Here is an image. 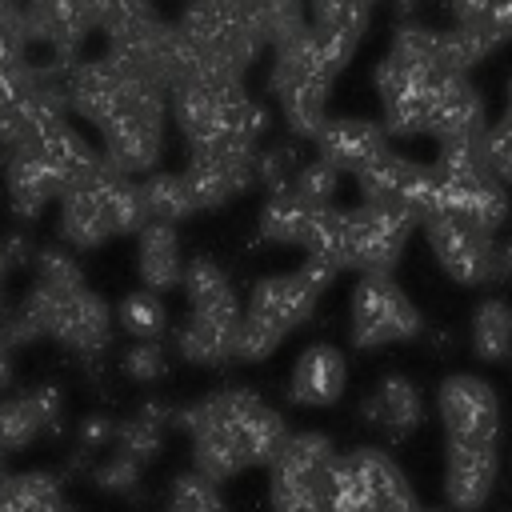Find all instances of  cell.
Returning <instances> with one entry per match:
<instances>
[{
  "label": "cell",
  "mask_w": 512,
  "mask_h": 512,
  "mask_svg": "<svg viewBox=\"0 0 512 512\" xmlns=\"http://www.w3.org/2000/svg\"><path fill=\"white\" fill-rule=\"evenodd\" d=\"M64 488L52 472H8L0 480V512H60Z\"/></svg>",
  "instance_id": "22"
},
{
  "label": "cell",
  "mask_w": 512,
  "mask_h": 512,
  "mask_svg": "<svg viewBox=\"0 0 512 512\" xmlns=\"http://www.w3.org/2000/svg\"><path fill=\"white\" fill-rule=\"evenodd\" d=\"M4 188H8V208L16 220H36L60 196L56 172L32 144H16L4 152Z\"/></svg>",
  "instance_id": "16"
},
{
  "label": "cell",
  "mask_w": 512,
  "mask_h": 512,
  "mask_svg": "<svg viewBox=\"0 0 512 512\" xmlns=\"http://www.w3.org/2000/svg\"><path fill=\"white\" fill-rule=\"evenodd\" d=\"M336 444L328 432L300 428L288 432L280 452L268 460V500L272 512H324L332 492Z\"/></svg>",
  "instance_id": "4"
},
{
  "label": "cell",
  "mask_w": 512,
  "mask_h": 512,
  "mask_svg": "<svg viewBox=\"0 0 512 512\" xmlns=\"http://www.w3.org/2000/svg\"><path fill=\"white\" fill-rule=\"evenodd\" d=\"M8 268H12V264H8V256L0 252V284H4V276H8Z\"/></svg>",
  "instance_id": "36"
},
{
  "label": "cell",
  "mask_w": 512,
  "mask_h": 512,
  "mask_svg": "<svg viewBox=\"0 0 512 512\" xmlns=\"http://www.w3.org/2000/svg\"><path fill=\"white\" fill-rule=\"evenodd\" d=\"M64 428V392L56 384H36L0 396V452H24L40 436Z\"/></svg>",
  "instance_id": "11"
},
{
  "label": "cell",
  "mask_w": 512,
  "mask_h": 512,
  "mask_svg": "<svg viewBox=\"0 0 512 512\" xmlns=\"http://www.w3.org/2000/svg\"><path fill=\"white\" fill-rule=\"evenodd\" d=\"M140 472H144V464H140L136 456H128V452L112 448L100 464H92V468H88V480H92V488H100V492L128 496V492L140 484Z\"/></svg>",
  "instance_id": "28"
},
{
  "label": "cell",
  "mask_w": 512,
  "mask_h": 512,
  "mask_svg": "<svg viewBox=\"0 0 512 512\" xmlns=\"http://www.w3.org/2000/svg\"><path fill=\"white\" fill-rule=\"evenodd\" d=\"M8 312V296H4V284H0V316Z\"/></svg>",
  "instance_id": "37"
},
{
  "label": "cell",
  "mask_w": 512,
  "mask_h": 512,
  "mask_svg": "<svg viewBox=\"0 0 512 512\" xmlns=\"http://www.w3.org/2000/svg\"><path fill=\"white\" fill-rule=\"evenodd\" d=\"M136 276L144 288L152 292H172L180 288L184 276V248H180V232L168 220H148L136 232Z\"/></svg>",
  "instance_id": "18"
},
{
  "label": "cell",
  "mask_w": 512,
  "mask_h": 512,
  "mask_svg": "<svg viewBox=\"0 0 512 512\" xmlns=\"http://www.w3.org/2000/svg\"><path fill=\"white\" fill-rule=\"evenodd\" d=\"M60 512H76V508H72V504H64V508H60Z\"/></svg>",
  "instance_id": "40"
},
{
  "label": "cell",
  "mask_w": 512,
  "mask_h": 512,
  "mask_svg": "<svg viewBox=\"0 0 512 512\" xmlns=\"http://www.w3.org/2000/svg\"><path fill=\"white\" fill-rule=\"evenodd\" d=\"M112 440H116V420L108 412H88L76 424V448L80 452H92L96 456V448H112Z\"/></svg>",
  "instance_id": "33"
},
{
  "label": "cell",
  "mask_w": 512,
  "mask_h": 512,
  "mask_svg": "<svg viewBox=\"0 0 512 512\" xmlns=\"http://www.w3.org/2000/svg\"><path fill=\"white\" fill-rule=\"evenodd\" d=\"M436 416L448 444H500V396L484 376L456 372L436 388Z\"/></svg>",
  "instance_id": "8"
},
{
  "label": "cell",
  "mask_w": 512,
  "mask_h": 512,
  "mask_svg": "<svg viewBox=\"0 0 512 512\" xmlns=\"http://www.w3.org/2000/svg\"><path fill=\"white\" fill-rule=\"evenodd\" d=\"M0 396H4V392H0Z\"/></svg>",
  "instance_id": "41"
},
{
  "label": "cell",
  "mask_w": 512,
  "mask_h": 512,
  "mask_svg": "<svg viewBox=\"0 0 512 512\" xmlns=\"http://www.w3.org/2000/svg\"><path fill=\"white\" fill-rule=\"evenodd\" d=\"M296 168H300V152H296V144H288V140H284V144H272V148H264V152H256V184H264L268 192L292 184Z\"/></svg>",
  "instance_id": "31"
},
{
  "label": "cell",
  "mask_w": 512,
  "mask_h": 512,
  "mask_svg": "<svg viewBox=\"0 0 512 512\" xmlns=\"http://www.w3.org/2000/svg\"><path fill=\"white\" fill-rule=\"evenodd\" d=\"M4 456H8V452H0V480L8 476V464H4Z\"/></svg>",
  "instance_id": "38"
},
{
  "label": "cell",
  "mask_w": 512,
  "mask_h": 512,
  "mask_svg": "<svg viewBox=\"0 0 512 512\" xmlns=\"http://www.w3.org/2000/svg\"><path fill=\"white\" fill-rule=\"evenodd\" d=\"M0 336L12 348L32 344V340H56L68 352L96 360L112 348L116 312L84 280L80 284H48V280L32 276L28 292L16 304H8V312L0 316Z\"/></svg>",
  "instance_id": "2"
},
{
  "label": "cell",
  "mask_w": 512,
  "mask_h": 512,
  "mask_svg": "<svg viewBox=\"0 0 512 512\" xmlns=\"http://www.w3.org/2000/svg\"><path fill=\"white\" fill-rule=\"evenodd\" d=\"M176 428L192 444V468L216 484L268 464L292 432L284 412L240 384L212 388L192 404H176Z\"/></svg>",
  "instance_id": "1"
},
{
  "label": "cell",
  "mask_w": 512,
  "mask_h": 512,
  "mask_svg": "<svg viewBox=\"0 0 512 512\" xmlns=\"http://www.w3.org/2000/svg\"><path fill=\"white\" fill-rule=\"evenodd\" d=\"M164 432H168L164 420H156V416H148V412L136 408L132 416L116 420V440H112V448H120V452L136 456L140 464H148V460L160 456V448H164Z\"/></svg>",
  "instance_id": "25"
},
{
  "label": "cell",
  "mask_w": 512,
  "mask_h": 512,
  "mask_svg": "<svg viewBox=\"0 0 512 512\" xmlns=\"http://www.w3.org/2000/svg\"><path fill=\"white\" fill-rule=\"evenodd\" d=\"M424 332V316L412 296L392 280V272L360 276L348 300V344L356 352H376L408 344Z\"/></svg>",
  "instance_id": "5"
},
{
  "label": "cell",
  "mask_w": 512,
  "mask_h": 512,
  "mask_svg": "<svg viewBox=\"0 0 512 512\" xmlns=\"http://www.w3.org/2000/svg\"><path fill=\"white\" fill-rule=\"evenodd\" d=\"M148 224L140 180L100 160L84 180L56 196V236L60 244L88 252L112 236H136Z\"/></svg>",
  "instance_id": "3"
},
{
  "label": "cell",
  "mask_w": 512,
  "mask_h": 512,
  "mask_svg": "<svg viewBox=\"0 0 512 512\" xmlns=\"http://www.w3.org/2000/svg\"><path fill=\"white\" fill-rule=\"evenodd\" d=\"M244 304L236 288L188 304V320L176 328V356L200 368H224L236 364V328H240Z\"/></svg>",
  "instance_id": "9"
},
{
  "label": "cell",
  "mask_w": 512,
  "mask_h": 512,
  "mask_svg": "<svg viewBox=\"0 0 512 512\" xmlns=\"http://www.w3.org/2000/svg\"><path fill=\"white\" fill-rule=\"evenodd\" d=\"M452 28H460L480 56L512 40V0H448Z\"/></svg>",
  "instance_id": "20"
},
{
  "label": "cell",
  "mask_w": 512,
  "mask_h": 512,
  "mask_svg": "<svg viewBox=\"0 0 512 512\" xmlns=\"http://www.w3.org/2000/svg\"><path fill=\"white\" fill-rule=\"evenodd\" d=\"M256 144H204L188 148L184 180L192 188L196 212L224 208L228 200L244 196L256 184Z\"/></svg>",
  "instance_id": "10"
},
{
  "label": "cell",
  "mask_w": 512,
  "mask_h": 512,
  "mask_svg": "<svg viewBox=\"0 0 512 512\" xmlns=\"http://www.w3.org/2000/svg\"><path fill=\"white\" fill-rule=\"evenodd\" d=\"M140 192H144V208H148V220H168V224H180L196 212V200H192V188L184 180V172H144L140 180Z\"/></svg>",
  "instance_id": "24"
},
{
  "label": "cell",
  "mask_w": 512,
  "mask_h": 512,
  "mask_svg": "<svg viewBox=\"0 0 512 512\" xmlns=\"http://www.w3.org/2000/svg\"><path fill=\"white\" fill-rule=\"evenodd\" d=\"M340 176H344V172H340L332 160L316 156V160H304V164L296 168L292 188H296L308 204H332V196H336V188H340Z\"/></svg>",
  "instance_id": "30"
},
{
  "label": "cell",
  "mask_w": 512,
  "mask_h": 512,
  "mask_svg": "<svg viewBox=\"0 0 512 512\" xmlns=\"http://www.w3.org/2000/svg\"><path fill=\"white\" fill-rule=\"evenodd\" d=\"M360 420L376 436H384L388 444H400V440H408L424 424V396H420V388L408 376L388 372L360 400Z\"/></svg>",
  "instance_id": "13"
},
{
  "label": "cell",
  "mask_w": 512,
  "mask_h": 512,
  "mask_svg": "<svg viewBox=\"0 0 512 512\" xmlns=\"http://www.w3.org/2000/svg\"><path fill=\"white\" fill-rule=\"evenodd\" d=\"M484 148H488V164H492V172L512 188V108L504 112L500 124H492V128L484 132Z\"/></svg>",
  "instance_id": "32"
},
{
  "label": "cell",
  "mask_w": 512,
  "mask_h": 512,
  "mask_svg": "<svg viewBox=\"0 0 512 512\" xmlns=\"http://www.w3.org/2000/svg\"><path fill=\"white\" fill-rule=\"evenodd\" d=\"M468 348L484 364H504L512 360V304L504 296H484L472 308L468 324Z\"/></svg>",
  "instance_id": "21"
},
{
  "label": "cell",
  "mask_w": 512,
  "mask_h": 512,
  "mask_svg": "<svg viewBox=\"0 0 512 512\" xmlns=\"http://www.w3.org/2000/svg\"><path fill=\"white\" fill-rule=\"evenodd\" d=\"M416 512H448V508H416Z\"/></svg>",
  "instance_id": "39"
},
{
  "label": "cell",
  "mask_w": 512,
  "mask_h": 512,
  "mask_svg": "<svg viewBox=\"0 0 512 512\" xmlns=\"http://www.w3.org/2000/svg\"><path fill=\"white\" fill-rule=\"evenodd\" d=\"M348 388V356L336 344H308L284 384L288 404L296 408H328Z\"/></svg>",
  "instance_id": "14"
},
{
  "label": "cell",
  "mask_w": 512,
  "mask_h": 512,
  "mask_svg": "<svg viewBox=\"0 0 512 512\" xmlns=\"http://www.w3.org/2000/svg\"><path fill=\"white\" fill-rule=\"evenodd\" d=\"M116 328L128 332L132 340H164L168 332V304H164V292H152V288H132L116 300Z\"/></svg>",
  "instance_id": "23"
},
{
  "label": "cell",
  "mask_w": 512,
  "mask_h": 512,
  "mask_svg": "<svg viewBox=\"0 0 512 512\" xmlns=\"http://www.w3.org/2000/svg\"><path fill=\"white\" fill-rule=\"evenodd\" d=\"M316 208H320V204H308L292 184L272 188V192L264 196L256 232H260V240H268V244H284V248L296 244V248H300L304 236H308V224H312Z\"/></svg>",
  "instance_id": "19"
},
{
  "label": "cell",
  "mask_w": 512,
  "mask_h": 512,
  "mask_svg": "<svg viewBox=\"0 0 512 512\" xmlns=\"http://www.w3.org/2000/svg\"><path fill=\"white\" fill-rule=\"evenodd\" d=\"M316 156L332 160L340 172H360L372 156L388 148V128L364 116H328L312 136Z\"/></svg>",
  "instance_id": "17"
},
{
  "label": "cell",
  "mask_w": 512,
  "mask_h": 512,
  "mask_svg": "<svg viewBox=\"0 0 512 512\" xmlns=\"http://www.w3.org/2000/svg\"><path fill=\"white\" fill-rule=\"evenodd\" d=\"M424 228V240L436 256V264L464 288H496V268H492V256H496V236L500 232H488L480 224H472L468 216H456V212H428L420 220Z\"/></svg>",
  "instance_id": "7"
},
{
  "label": "cell",
  "mask_w": 512,
  "mask_h": 512,
  "mask_svg": "<svg viewBox=\"0 0 512 512\" xmlns=\"http://www.w3.org/2000/svg\"><path fill=\"white\" fill-rule=\"evenodd\" d=\"M284 328H276L272 320L256 316V312H244L240 316V328H236V364H260L268 360L280 344H284Z\"/></svg>",
  "instance_id": "26"
},
{
  "label": "cell",
  "mask_w": 512,
  "mask_h": 512,
  "mask_svg": "<svg viewBox=\"0 0 512 512\" xmlns=\"http://www.w3.org/2000/svg\"><path fill=\"white\" fill-rule=\"evenodd\" d=\"M416 228L420 220L396 204L360 200L356 208H344V272H396Z\"/></svg>",
  "instance_id": "6"
},
{
  "label": "cell",
  "mask_w": 512,
  "mask_h": 512,
  "mask_svg": "<svg viewBox=\"0 0 512 512\" xmlns=\"http://www.w3.org/2000/svg\"><path fill=\"white\" fill-rule=\"evenodd\" d=\"M0 252L8 256V264L12 268H32V260H36V244H32V236L28 232H8L4 240H0Z\"/></svg>",
  "instance_id": "34"
},
{
  "label": "cell",
  "mask_w": 512,
  "mask_h": 512,
  "mask_svg": "<svg viewBox=\"0 0 512 512\" xmlns=\"http://www.w3.org/2000/svg\"><path fill=\"white\" fill-rule=\"evenodd\" d=\"M500 480V444L444 448V500L452 512H480Z\"/></svg>",
  "instance_id": "12"
},
{
  "label": "cell",
  "mask_w": 512,
  "mask_h": 512,
  "mask_svg": "<svg viewBox=\"0 0 512 512\" xmlns=\"http://www.w3.org/2000/svg\"><path fill=\"white\" fill-rule=\"evenodd\" d=\"M120 376H128L132 384H156L168 376L172 360H168V348L164 340H132L124 352H120Z\"/></svg>",
  "instance_id": "27"
},
{
  "label": "cell",
  "mask_w": 512,
  "mask_h": 512,
  "mask_svg": "<svg viewBox=\"0 0 512 512\" xmlns=\"http://www.w3.org/2000/svg\"><path fill=\"white\" fill-rule=\"evenodd\" d=\"M492 268H496V284H508L512 280V236H496Z\"/></svg>",
  "instance_id": "35"
},
{
  "label": "cell",
  "mask_w": 512,
  "mask_h": 512,
  "mask_svg": "<svg viewBox=\"0 0 512 512\" xmlns=\"http://www.w3.org/2000/svg\"><path fill=\"white\" fill-rule=\"evenodd\" d=\"M320 296H324V292H320L300 268H292V272H272V276H264V280L252 284V292H248V300H244V312H256V316L272 320V324L284 328V332H296L300 324L312 320Z\"/></svg>",
  "instance_id": "15"
},
{
  "label": "cell",
  "mask_w": 512,
  "mask_h": 512,
  "mask_svg": "<svg viewBox=\"0 0 512 512\" xmlns=\"http://www.w3.org/2000/svg\"><path fill=\"white\" fill-rule=\"evenodd\" d=\"M180 288H184L188 304H200V300H212V296L228 292V288H232V280H228V272H224L212 256H192V260H184Z\"/></svg>",
  "instance_id": "29"
}]
</instances>
